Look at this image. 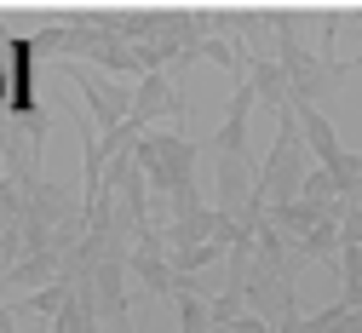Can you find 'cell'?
<instances>
[{"instance_id": "obj_1", "label": "cell", "mask_w": 362, "mask_h": 333, "mask_svg": "<svg viewBox=\"0 0 362 333\" xmlns=\"http://www.w3.org/2000/svg\"><path fill=\"white\" fill-rule=\"evenodd\" d=\"M0 92H6V75H0Z\"/></svg>"}]
</instances>
